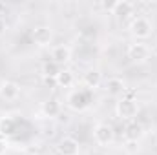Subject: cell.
Listing matches in <instances>:
<instances>
[{"instance_id": "cell-21", "label": "cell", "mask_w": 157, "mask_h": 155, "mask_svg": "<svg viewBox=\"0 0 157 155\" xmlns=\"http://www.w3.org/2000/svg\"><path fill=\"white\" fill-rule=\"evenodd\" d=\"M6 9H7V7H6V4H2V2H0V15H4V13H6Z\"/></svg>"}, {"instance_id": "cell-14", "label": "cell", "mask_w": 157, "mask_h": 155, "mask_svg": "<svg viewBox=\"0 0 157 155\" xmlns=\"http://www.w3.org/2000/svg\"><path fill=\"white\" fill-rule=\"evenodd\" d=\"M42 115L44 117H49V119H53V117H57L60 113V102H59V99H48L46 102H42Z\"/></svg>"}, {"instance_id": "cell-17", "label": "cell", "mask_w": 157, "mask_h": 155, "mask_svg": "<svg viewBox=\"0 0 157 155\" xmlns=\"http://www.w3.org/2000/svg\"><path fill=\"white\" fill-rule=\"evenodd\" d=\"M59 73H60V66H59L57 62H53V60H48V62L42 66V77L44 78H51V80H55Z\"/></svg>"}, {"instance_id": "cell-10", "label": "cell", "mask_w": 157, "mask_h": 155, "mask_svg": "<svg viewBox=\"0 0 157 155\" xmlns=\"http://www.w3.org/2000/svg\"><path fill=\"white\" fill-rule=\"evenodd\" d=\"M70 59H71V49L68 46L62 44V46H55L53 47V51H51V60L53 62H57L60 66V64L70 62Z\"/></svg>"}, {"instance_id": "cell-20", "label": "cell", "mask_w": 157, "mask_h": 155, "mask_svg": "<svg viewBox=\"0 0 157 155\" xmlns=\"http://www.w3.org/2000/svg\"><path fill=\"white\" fill-rule=\"evenodd\" d=\"M6 33V22H4V18L0 17V37Z\"/></svg>"}, {"instance_id": "cell-2", "label": "cell", "mask_w": 157, "mask_h": 155, "mask_svg": "<svg viewBox=\"0 0 157 155\" xmlns=\"http://www.w3.org/2000/svg\"><path fill=\"white\" fill-rule=\"evenodd\" d=\"M93 139H95V142L101 144V146H108V144H112V142L115 141L113 126L108 124V122H101V124H97L95 130H93Z\"/></svg>"}, {"instance_id": "cell-11", "label": "cell", "mask_w": 157, "mask_h": 155, "mask_svg": "<svg viewBox=\"0 0 157 155\" xmlns=\"http://www.w3.org/2000/svg\"><path fill=\"white\" fill-rule=\"evenodd\" d=\"M143 135H144V130H143V126H141L139 122L132 120V122L126 126V131H124V137H126V141L139 142V141L143 139Z\"/></svg>"}, {"instance_id": "cell-1", "label": "cell", "mask_w": 157, "mask_h": 155, "mask_svg": "<svg viewBox=\"0 0 157 155\" xmlns=\"http://www.w3.org/2000/svg\"><path fill=\"white\" fill-rule=\"evenodd\" d=\"M115 112H117V117L119 119H122V120H133L137 113H139V104H137V100L135 99H121L117 102V106H115Z\"/></svg>"}, {"instance_id": "cell-5", "label": "cell", "mask_w": 157, "mask_h": 155, "mask_svg": "<svg viewBox=\"0 0 157 155\" xmlns=\"http://www.w3.org/2000/svg\"><path fill=\"white\" fill-rule=\"evenodd\" d=\"M148 57H150V49H148V46L143 44V42L132 44V46L128 47V59H130L132 62H135V64H143V62H146Z\"/></svg>"}, {"instance_id": "cell-12", "label": "cell", "mask_w": 157, "mask_h": 155, "mask_svg": "<svg viewBox=\"0 0 157 155\" xmlns=\"http://www.w3.org/2000/svg\"><path fill=\"white\" fill-rule=\"evenodd\" d=\"M112 13L117 15V18H121V20H126L133 13V4L132 2H126V0H117Z\"/></svg>"}, {"instance_id": "cell-4", "label": "cell", "mask_w": 157, "mask_h": 155, "mask_svg": "<svg viewBox=\"0 0 157 155\" xmlns=\"http://www.w3.org/2000/svg\"><path fill=\"white\" fill-rule=\"evenodd\" d=\"M68 106L73 110V112H84L88 106H90V97L86 91L82 89H75L68 95Z\"/></svg>"}, {"instance_id": "cell-18", "label": "cell", "mask_w": 157, "mask_h": 155, "mask_svg": "<svg viewBox=\"0 0 157 155\" xmlns=\"http://www.w3.org/2000/svg\"><path fill=\"white\" fill-rule=\"evenodd\" d=\"M6 152H7V141L0 137V155H6Z\"/></svg>"}, {"instance_id": "cell-16", "label": "cell", "mask_w": 157, "mask_h": 155, "mask_svg": "<svg viewBox=\"0 0 157 155\" xmlns=\"http://www.w3.org/2000/svg\"><path fill=\"white\" fill-rule=\"evenodd\" d=\"M73 82H75V77L70 70H60V73L55 78V84L59 88H70V86H73Z\"/></svg>"}, {"instance_id": "cell-19", "label": "cell", "mask_w": 157, "mask_h": 155, "mask_svg": "<svg viewBox=\"0 0 157 155\" xmlns=\"http://www.w3.org/2000/svg\"><path fill=\"white\" fill-rule=\"evenodd\" d=\"M117 2V0H115ZM115 2H102L101 6L104 7V9H108V11H113V7H115Z\"/></svg>"}, {"instance_id": "cell-15", "label": "cell", "mask_w": 157, "mask_h": 155, "mask_svg": "<svg viewBox=\"0 0 157 155\" xmlns=\"http://www.w3.org/2000/svg\"><path fill=\"white\" fill-rule=\"evenodd\" d=\"M17 131V120L11 117H2L0 119V137H11Z\"/></svg>"}, {"instance_id": "cell-13", "label": "cell", "mask_w": 157, "mask_h": 155, "mask_svg": "<svg viewBox=\"0 0 157 155\" xmlns=\"http://www.w3.org/2000/svg\"><path fill=\"white\" fill-rule=\"evenodd\" d=\"M84 86L86 88H90V89H97L101 84H102V75H101V71L99 70H88L86 73H84Z\"/></svg>"}, {"instance_id": "cell-9", "label": "cell", "mask_w": 157, "mask_h": 155, "mask_svg": "<svg viewBox=\"0 0 157 155\" xmlns=\"http://www.w3.org/2000/svg\"><path fill=\"white\" fill-rule=\"evenodd\" d=\"M124 89H126L124 80H122V78H119V77H112V78H108V80L104 82V91H106L110 97L122 95V93H124Z\"/></svg>"}, {"instance_id": "cell-6", "label": "cell", "mask_w": 157, "mask_h": 155, "mask_svg": "<svg viewBox=\"0 0 157 155\" xmlns=\"http://www.w3.org/2000/svg\"><path fill=\"white\" fill-rule=\"evenodd\" d=\"M20 95V86L13 80H2L0 82V99L4 100H17Z\"/></svg>"}, {"instance_id": "cell-22", "label": "cell", "mask_w": 157, "mask_h": 155, "mask_svg": "<svg viewBox=\"0 0 157 155\" xmlns=\"http://www.w3.org/2000/svg\"><path fill=\"white\" fill-rule=\"evenodd\" d=\"M26 155H35V153H26Z\"/></svg>"}, {"instance_id": "cell-7", "label": "cell", "mask_w": 157, "mask_h": 155, "mask_svg": "<svg viewBox=\"0 0 157 155\" xmlns=\"http://www.w3.org/2000/svg\"><path fill=\"white\" fill-rule=\"evenodd\" d=\"M57 152H59V155H78L80 146H78V142L73 137H64V139L59 141Z\"/></svg>"}, {"instance_id": "cell-8", "label": "cell", "mask_w": 157, "mask_h": 155, "mask_svg": "<svg viewBox=\"0 0 157 155\" xmlns=\"http://www.w3.org/2000/svg\"><path fill=\"white\" fill-rule=\"evenodd\" d=\"M51 40H53V33H51V29L48 26H39V28L33 29V42L37 46L46 47V46L51 44Z\"/></svg>"}, {"instance_id": "cell-3", "label": "cell", "mask_w": 157, "mask_h": 155, "mask_svg": "<svg viewBox=\"0 0 157 155\" xmlns=\"http://www.w3.org/2000/svg\"><path fill=\"white\" fill-rule=\"evenodd\" d=\"M130 29H132V33H133V37H137V39H148L150 35H152V22L148 20V18H144V17H137V18H133L132 20V26H130Z\"/></svg>"}]
</instances>
